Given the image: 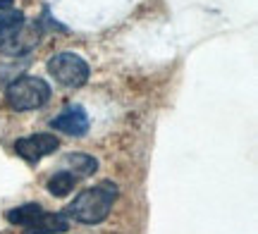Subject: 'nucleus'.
<instances>
[{"instance_id":"obj_2","label":"nucleus","mask_w":258,"mask_h":234,"mask_svg":"<svg viewBox=\"0 0 258 234\" xmlns=\"http://www.w3.org/2000/svg\"><path fill=\"white\" fill-rule=\"evenodd\" d=\"M5 217H8V222L22 227L27 234H62L70 229V220L64 213H50L38 203L10 208Z\"/></svg>"},{"instance_id":"obj_3","label":"nucleus","mask_w":258,"mask_h":234,"mask_svg":"<svg viewBox=\"0 0 258 234\" xmlns=\"http://www.w3.org/2000/svg\"><path fill=\"white\" fill-rule=\"evenodd\" d=\"M5 101L12 110L27 113V110H38L50 101V86L41 76H17L12 84L5 89Z\"/></svg>"},{"instance_id":"obj_7","label":"nucleus","mask_w":258,"mask_h":234,"mask_svg":"<svg viewBox=\"0 0 258 234\" xmlns=\"http://www.w3.org/2000/svg\"><path fill=\"white\" fill-rule=\"evenodd\" d=\"M22 27H24V15L22 12H15V10L0 12V46L12 41L22 31Z\"/></svg>"},{"instance_id":"obj_5","label":"nucleus","mask_w":258,"mask_h":234,"mask_svg":"<svg viewBox=\"0 0 258 234\" xmlns=\"http://www.w3.org/2000/svg\"><path fill=\"white\" fill-rule=\"evenodd\" d=\"M57 148H60V139L53 134H31V136H22L15 141L17 155H22L27 163H36Z\"/></svg>"},{"instance_id":"obj_10","label":"nucleus","mask_w":258,"mask_h":234,"mask_svg":"<svg viewBox=\"0 0 258 234\" xmlns=\"http://www.w3.org/2000/svg\"><path fill=\"white\" fill-rule=\"evenodd\" d=\"M12 3H15V0H0V10H10Z\"/></svg>"},{"instance_id":"obj_8","label":"nucleus","mask_w":258,"mask_h":234,"mask_svg":"<svg viewBox=\"0 0 258 234\" xmlns=\"http://www.w3.org/2000/svg\"><path fill=\"white\" fill-rule=\"evenodd\" d=\"M64 165L72 170V175H79V177H89L98 170V160L89 155V153H70L64 158Z\"/></svg>"},{"instance_id":"obj_9","label":"nucleus","mask_w":258,"mask_h":234,"mask_svg":"<svg viewBox=\"0 0 258 234\" xmlns=\"http://www.w3.org/2000/svg\"><path fill=\"white\" fill-rule=\"evenodd\" d=\"M74 184H77V177H74L72 172H55V175L46 182V189H48V194L62 198L72 191Z\"/></svg>"},{"instance_id":"obj_4","label":"nucleus","mask_w":258,"mask_h":234,"mask_svg":"<svg viewBox=\"0 0 258 234\" xmlns=\"http://www.w3.org/2000/svg\"><path fill=\"white\" fill-rule=\"evenodd\" d=\"M48 72L55 76L57 84L67 86V89H79L89 82L91 69L86 65V60L79 57L77 53H57L48 60Z\"/></svg>"},{"instance_id":"obj_1","label":"nucleus","mask_w":258,"mask_h":234,"mask_svg":"<svg viewBox=\"0 0 258 234\" xmlns=\"http://www.w3.org/2000/svg\"><path fill=\"white\" fill-rule=\"evenodd\" d=\"M115 198H117V187L110 182H103V184H96V187L82 191L62 213L82 225H98L110 215Z\"/></svg>"},{"instance_id":"obj_6","label":"nucleus","mask_w":258,"mask_h":234,"mask_svg":"<svg viewBox=\"0 0 258 234\" xmlns=\"http://www.w3.org/2000/svg\"><path fill=\"white\" fill-rule=\"evenodd\" d=\"M89 115L82 105H67L62 113L57 115L55 120L50 122V127L55 131H62V134H70V136H84L89 131Z\"/></svg>"}]
</instances>
